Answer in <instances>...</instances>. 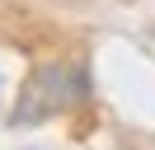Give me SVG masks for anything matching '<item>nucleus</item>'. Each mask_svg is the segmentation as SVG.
<instances>
[{"label":"nucleus","mask_w":155,"mask_h":150,"mask_svg":"<svg viewBox=\"0 0 155 150\" xmlns=\"http://www.w3.org/2000/svg\"><path fill=\"white\" fill-rule=\"evenodd\" d=\"M85 99V75L71 70V66H42L33 75V84L24 89V103L14 108V122H38V117H52V112H66L71 103Z\"/></svg>","instance_id":"1"}]
</instances>
